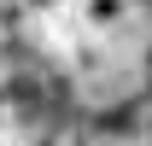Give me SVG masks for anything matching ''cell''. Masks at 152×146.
I'll list each match as a JSON object with an SVG mask.
<instances>
[{"label":"cell","mask_w":152,"mask_h":146,"mask_svg":"<svg viewBox=\"0 0 152 146\" xmlns=\"http://www.w3.org/2000/svg\"><path fill=\"white\" fill-rule=\"evenodd\" d=\"M88 18H94V23H111V18H123V0H88Z\"/></svg>","instance_id":"obj_1"},{"label":"cell","mask_w":152,"mask_h":146,"mask_svg":"<svg viewBox=\"0 0 152 146\" xmlns=\"http://www.w3.org/2000/svg\"><path fill=\"white\" fill-rule=\"evenodd\" d=\"M29 6H47V0H29Z\"/></svg>","instance_id":"obj_2"}]
</instances>
